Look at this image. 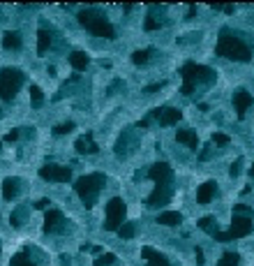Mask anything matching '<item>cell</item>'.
<instances>
[{"mask_svg":"<svg viewBox=\"0 0 254 266\" xmlns=\"http://www.w3.org/2000/svg\"><path fill=\"white\" fill-rule=\"evenodd\" d=\"M70 65L74 67L76 72H83L88 65H90V56L83 54V51H72L70 54Z\"/></svg>","mask_w":254,"mask_h":266,"instance_id":"obj_20","label":"cell"},{"mask_svg":"<svg viewBox=\"0 0 254 266\" xmlns=\"http://www.w3.org/2000/svg\"><path fill=\"white\" fill-rule=\"evenodd\" d=\"M19 137H21V130H12L5 135V142H17Z\"/></svg>","mask_w":254,"mask_h":266,"instance_id":"obj_38","label":"cell"},{"mask_svg":"<svg viewBox=\"0 0 254 266\" xmlns=\"http://www.w3.org/2000/svg\"><path fill=\"white\" fill-rule=\"evenodd\" d=\"M134 234H136V225L134 223H125L123 227L118 229V236H120V239H125V241L134 239Z\"/></svg>","mask_w":254,"mask_h":266,"instance_id":"obj_27","label":"cell"},{"mask_svg":"<svg viewBox=\"0 0 254 266\" xmlns=\"http://www.w3.org/2000/svg\"><path fill=\"white\" fill-rule=\"evenodd\" d=\"M10 223L14 225V227H19V225H21V211H14L10 215Z\"/></svg>","mask_w":254,"mask_h":266,"instance_id":"obj_39","label":"cell"},{"mask_svg":"<svg viewBox=\"0 0 254 266\" xmlns=\"http://www.w3.org/2000/svg\"><path fill=\"white\" fill-rule=\"evenodd\" d=\"M229 142H231V139H229L227 135H222V132H215V135H213V144H215V146H227Z\"/></svg>","mask_w":254,"mask_h":266,"instance_id":"obj_33","label":"cell"},{"mask_svg":"<svg viewBox=\"0 0 254 266\" xmlns=\"http://www.w3.org/2000/svg\"><path fill=\"white\" fill-rule=\"evenodd\" d=\"M143 28H146V30H160V28H162V21H160V19L155 17V14H148L146 17V23H143Z\"/></svg>","mask_w":254,"mask_h":266,"instance_id":"obj_29","label":"cell"},{"mask_svg":"<svg viewBox=\"0 0 254 266\" xmlns=\"http://www.w3.org/2000/svg\"><path fill=\"white\" fill-rule=\"evenodd\" d=\"M148 179L155 181V190L148 195L146 206L148 208H160L169 204L173 197V169L167 162H155L148 169Z\"/></svg>","mask_w":254,"mask_h":266,"instance_id":"obj_1","label":"cell"},{"mask_svg":"<svg viewBox=\"0 0 254 266\" xmlns=\"http://www.w3.org/2000/svg\"><path fill=\"white\" fill-rule=\"evenodd\" d=\"M39 176L44 181H54V183H67V181H72V169L49 162L44 167H39Z\"/></svg>","mask_w":254,"mask_h":266,"instance_id":"obj_10","label":"cell"},{"mask_svg":"<svg viewBox=\"0 0 254 266\" xmlns=\"http://www.w3.org/2000/svg\"><path fill=\"white\" fill-rule=\"evenodd\" d=\"M180 76H183V95H192L196 91V86H211L217 79V72L213 67L206 65H196V63H185L180 67Z\"/></svg>","mask_w":254,"mask_h":266,"instance_id":"obj_3","label":"cell"},{"mask_svg":"<svg viewBox=\"0 0 254 266\" xmlns=\"http://www.w3.org/2000/svg\"><path fill=\"white\" fill-rule=\"evenodd\" d=\"M114 261H116L114 252H104V255H99L97 259H95V264H92V266H111Z\"/></svg>","mask_w":254,"mask_h":266,"instance_id":"obj_30","label":"cell"},{"mask_svg":"<svg viewBox=\"0 0 254 266\" xmlns=\"http://www.w3.org/2000/svg\"><path fill=\"white\" fill-rule=\"evenodd\" d=\"M194 255H196V264H199V266H204V250H201V248H196L194 250Z\"/></svg>","mask_w":254,"mask_h":266,"instance_id":"obj_42","label":"cell"},{"mask_svg":"<svg viewBox=\"0 0 254 266\" xmlns=\"http://www.w3.org/2000/svg\"><path fill=\"white\" fill-rule=\"evenodd\" d=\"M0 146H3V144H0Z\"/></svg>","mask_w":254,"mask_h":266,"instance_id":"obj_46","label":"cell"},{"mask_svg":"<svg viewBox=\"0 0 254 266\" xmlns=\"http://www.w3.org/2000/svg\"><path fill=\"white\" fill-rule=\"evenodd\" d=\"M213 151H215V148H213V142L206 144V146L201 148V153H199V160H201V162H208V160L213 158Z\"/></svg>","mask_w":254,"mask_h":266,"instance_id":"obj_32","label":"cell"},{"mask_svg":"<svg viewBox=\"0 0 254 266\" xmlns=\"http://www.w3.org/2000/svg\"><path fill=\"white\" fill-rule=\"evenodd\" d=\"M51 42H54V37H51V30H46V28H39L37 30V54L44 56L46 51H49Z\"/></svg>","mask_w":254,"mask_h":266,"instance_id":"obj_21","label":"cell"},{"mask_svg":"<svg viewBox=\"0 0 254 266\" xmlns=\"http://www.w3.org/2000/svg\"><path fill=\"white\" fill-rule=\"evenodd\" d=\"M79 23L86 28L88 33H92L95 37H104V39H116V28L111 26V21L107 19L104 12H99L97 7H86L79 12Z\"/></svg>","mask_w":254,"mask_h":266,"instance_id":"obj_4","label":"cell"},{"mask_svg":"<svg viewBox=\"0 0 254 266\" xmlns=\"http://www.w3.org/2000/svg\"><path fill=\"white\" fill-rule=\"evenodd\" d=\"M249 176H252V179H254V164H252V167H249Z\"/></svg>","mask_w":254,"mask_h":266,"instance_id":"obj_44","label":"cell"},{"mask_svg":"<svg viewBox=\"0 0 254 266\" xmlns=\"http://www.w3.org/2000/svg\"><path fill=\"white\" fill-rule=\"evenodd\" d=\"M141 257L146 259V266H171L167 257H164L162 252H157L155 248H150V245H143V248H141Z\"/></svg>","mask_w":254,"mask_h":266,"instance_id":"obj_14","label":"cell"},{"mask_svg":"<svg viewBox=\"0 0 254 266\" xmlns=\"http://www.w3.org/2000/svg\"><path fill=\"white\" fill-rule=\"evenodd\" d=\"M254 229V215H245V213H233L231 217V227L229 232H217L213 239L220 241V243H229V241L243 239L247 234H252Z\"/></svg>","mask_w":254,"mask_h":266,"instance_id":"obj_7","label":"cell"},{"mask_svg":"<svg viewBox=\"0 0 254 266\" xmlns=\"http://www.w3.org/2000/svg\"><path fill=\"white\" fill-rule=\"evenodd\" d=\"M164 86H167V81L153 83V86H148V88H146V91H143V93H146V95H153V93H157V91H160V88H164Z\"/></svg>","mask_w":254,"mask_h":266,"instance_id":"obj_36","label":"cell"},{"mask_svg":"<svg viewBox=\"0 0 254 266\" xmlns=\"http://www.w3.org/2000/svg\"><path fill=\"white\" fill-rule=\"evenodd\" d=\"M65 229V215L58 208H49L44 215V232L46 234H58Z\"/></svg>","mask_w":254,"mask_h":266,"instance_id":"obj_11","label":"cell"},{"mask_svg":"<svg viewBox=\"0 0 254 266\" xmlns=\"http://www.w3.org/2000/svg\"><path fill=\"white\" fill-rule=\"evenodd\" d=\"M30 102H33L35 109H39L44 104V93L39 86H30Z\"/></svg>","mask_w":254,"mask_h":266,"instance_id":"obj_25","label":"cell"},{"mask_svg":"<svg viewBox=\"0 0 254 266\" xmlns=\"http://www.w3.org/2000/svg\"><path fill=\"white\" fill-rule=\"evenodd\" d=\"M196 225H199V229H204V232L211 234V236H215V234H217V223H215V217H213V215L201 217Z\"/></svg>","mask_w":254,"mask_h":266,"instance_id":"obj_24","label":"cell"},{"mask_svg":"<svg viewBox=\"0 0 254 266\" xmlns=\"http://www.w3.org/2000/svg\"><path fill=\"white\" fill-rule=\"evenodd\" d=\"M74 130V123H72V120H67V123H60V125H56L54 127V135H70V132Z\"/></svg>","mask_w":254,"mask_h":266,"instance_id":"obj_31","label":"cell"},{"mask_svg":"<svg viewBox=\"0 0 254 266\" xmlns=\"http://www.w3.org/2000/svg\"><path fill=\"white\" fill-rule=\"evenodd\" d=\"M49 204H51L49 199H39L37 204H35V208H39V211H46V208H49Z\"/></svg>","mask_w":254,"mask_h":266,"instance_id":"obj_41","label":"cell"},{"mask_svg":"<svg viewBox=\"0 0 254 266\" xmlns=\"http://www.w3.org/2000/svg\"><path fill=\"white\" fill-rule=\"evenodd\" d=\"M0 118H3V111H0Z\"/></svg>","mask_w":254,"mask_h":266,"instance_id":"obj_45","label":"cell"},{"mask_svg":"<svg viewBox=\"0 0 254 266\" xmlns=\"http://www.w3.org/2000/svg\"><path fill=\"white\" fill-rule=\"evenodd\" d=\"M3 47H5L7 51H17L23 47V39H21V33H17V30H7L5 35H3Z\"/></svg>","mask_w":254,"mask_h":266,"instance_id":"obj_18","label":"cell"},{"mask_svg":"<svg viewBox=\"0 0 254 266\" xmlns=\"http://www.w3.org/2000/svg\"><path fill=\"white\" fill-rule=\"evenodd\" d=\"M215 54L220 58H229V60H238V63H247L252 60V44L236 30L222 28L220 37H217V47Z\"/></svg>","mask_w":254,"mask_h":266,"instance_id":"obj_2","label":"cell"},{"mask_svg":"<svg viewBox=\"0 0 254 266\" xmlns=\"http://www.w3.org/2000/svg\"><path fill=\"white\" fill-rule=\"evenodd\" d=\"M150 123H153L150 118H143V120H139V123H136V127H139V130H148V127H150Z\"/></svg>","mask_w":254,"mask_h":266,"instance_id":"obj_40","label":"cell"},{"mask_svg":"<svg viewBox=\"0 0 254 266\" xmlns=\"http://www.w3.org/2000/svg\"><path fill=\"white\" fill-rule=\"evenodd\" d=\"M240 167H243V158H238L236 162H233L231 167H229V176H231V179H236V176L240 174Z\"/></svg>","mask_w":254,"mask_h":266,"instance_id":"obj_34","label":"cell"},{"mask_svg":"<svg viewBox=\"0 0 254 266\" xmlns=\"http://www.w3.org/2000/svg\"><path fill=\"white\" fill-rule=\"evenodd\" d=\"M213 10L224 12V14H233V12H236V7H231V5H213Z\"/></svg>","mask_w":254,"mask_h":266,"instance_id":"obj_37","label":"cell"},{"mask_svg":"<svg viewBox=\"0 0 254 266\" xmlns=\"http://www.w3.org/2000/svg\"><path fill=\"white\" fill-rule=\"evenodd\" d=\"M125 213H127V206L120 197H114V199L107 204V220H104V229L107 232H118L123 227V220H125Z\"/></svg>","mask_w":254,"mask_h":266,"instance_id":"obj_8","label":"cell"},{"mask_svg":"<svg viewBox=\"0 0 254 266\" xmlns=\"http://www.w3.org/2000/svg\"><path fill=\"white\" fill-rule=\"evenodd\" d=\"M134 146H136L134 135H132V132H123L120 139L116 142V155H118V158H127V155L134 151Z\"/></svg>","mask_w":254,"mask_h":266,"instance_id":"obj_15","label":"cell"},{"mask_svg":"<svg viewBox=\"0 0 254 266\" xmlns=\"http://www.w3.org/2000/svg\"><path fill=\"white\" fill-rule=\"evenodd\" d=\"M176 142L189 146L192 151H196V148H199V137H196L194 130H178V132H176Z\"/></svg>","mask_w":254,"mask_h":266,"instance_id":"obj_17","label":"cell"},{"mask_svg":"<svg viewBox=\"0 0 254 266\" xmlns=\"http://www.w3.org/2000/svg\"><path fill=\"white\" fill-rule=\"evenodd\" d=\"M238 261H240V255H238V252H224L222 259L217 261V266H238Z\"/></svg>","mask_w":254,"mask_h":266,"instance_id":"obj_26","label":"cell"},{"mask_svg":"<svg viewBox=\"0 0 254 266\" xmlns=\"http://www.w3.org/2000/svg\"><path fill=\"white\" fill-rule=\"evenodd\" d=\"M23 83H26V74L19 67H3L0 70V100L12 102Z\"/></svg>","mask_w":254,"mask_h":266,"instance_id":"obj_6","label":"cell"},{"mask_svg":"<svg viewBox=\"0 0 254 266\" xmlns=\"http://www.w3.org/2000/svg\"><path fill=\"white\" fill-rule=\"evenodd\" d=\"M194 12H196V7L192 5V7H189V12H187V19H192V17H194Z\"/></svg>","mask_w":254,"mask_h":266,"instance_id":"obj_43","label":"cell"},{"mask_svg":"<svg viewBox=\"0 0 254 266\" xmlns=\"http://www.w3.org/2000/svg\"><path fill=\"white\" fill-rule=\"evenodd\" d=\"M215 192H217L215 181H206V183L199 185V190H196V201H199V204H211V199L215 197Z\"/></svg>","mask_w":254,"mask_h":266,"instance_id":"obj_16","label":"cell"},{"mask_svg":"<svg viewBox=\"0 0 254 266\" xmlns=\"http://www.w3.org/2000/svg\"><path fill=\"white\" fill-rule=\"evenodd\" d=\"M153 54H155L153 49H139V51H134V54H132V63H134V65H139V67L146 65Z\"/></svg>","mask_w":254,"mask_h":266,"instance_id":"obj_23","label":"cell"},{"mask_svg":"<svg viewBox=\"0 0 254 266\" xmlns=\"http://www.w3.org/2000/svg\"><path fill=\"white\" fill-rule=\"evenodd\" d=\"M116 91H125V81H120V79H116V81L114 83H111V86H109V95H114V93Z\"/></svg>","mask_w":254,"mask_h":266,"instance_id":"obj_35","label":"cell"},{"mask_svg":"<svg viewBox=\"0 0 254 266\" xmlns=\"http://www.w3.org/2000/svg\"><path fill=\"white\" fill-rule=\"evenodd\" d=\"M104 185H107V176L95 171V174H86L74 183V192L79 195V199L83 201V206L86 208H92L97 204V197L99 192L104 190Z\"/></svg>","mask_w":254,"mask_h":266,"instance_id":"obj_5","label":"cell"},{"mask_svg":"<svg viewBox=\"0 0 254 266\" xmlns=\"http://www.w3.org/2000/svg\"><path fill=\"white\" fill-rule=\"evenodd\" d=\"M148 118L160 123L162 127H169V125H176L180 118H183V111H180V109H173V107H157L150 111Z\"/></svg>","mask_w":254,"mask_h":266,"instance_id":"obj_9","label":"cell"},{"mask_svg":"<svg viewBox=\"0 0 254 266\" xmlns=\"http://www.w3.org/2000/svg\"><path fill=\"white\" fill-rule=\"evenodd\" d=\"M10 266H37V264L28 259V255H26V252H17V255L12 257Z\"/></svg>","mask_w":254,"mask_h":266,"instance_id":"obj_28","label":"cell"},{"mask_svg":"<svg viewBox=\"0 0 254 266\" xmlns=\"http://www.w3.org/2000/svg\"><path fill=\"white\" fill-rule=\"evenodd\" d=\"M19 185H21V179H17V176L5 179V183H3V197H5L7 201H12L19 195Z\"/></svg>","mask_w":254,"mask_h":266,"instance_id":"obj_19","label":"cell"},{"mask_svg":"<svg viewBox=\"0 0 254 266\" xmlns=\"http://www.w3.org/2000/svg\"><path fill=\"white\" fill-rule=\"evenodd\" d=\"M157 223L164 225V227H176V225L183 223V215L178 211H164L157 215Z\"/></svg>","mask_w":254,"mask_h":266,"instance_id":"obj_22","label":"cell"},{"mask_svg":"<svg viewBox=\"0 0 254 266\" xmlns=\"http://www.w3.org/2000/svg\"><path fill=\"white\" fill-rule=\"evenodd\" d=\"M74 148L81 153V155H95V153L99 151V146L95 144V139H92V132H86V135L79 137L74 142Z\"/></svg>","mask_w":254,"mask_h":266,"instance_id":"obj_13","label":"cell"},{"mask_svg":"<svg viewBox=\"0 0 254 266\" xmlns=\"http://www.w3.org/2000/svg\"><path fill=\"white\" fill-rule=\"evenodd\" d=\"M252 95H249L247 91H245V88H238L236 93H233V109H236V116L240 120L245 118V114H247V109L252 107Z\"/></svg>","mask_w":254,"mask_h":266,"instance_id":"obj_12","label":"cell"}]
</instances>
